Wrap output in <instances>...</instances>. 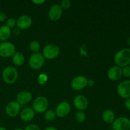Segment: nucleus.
<instances>
[{
    "instance_id": "obj_8",
    "label": "nucleus",
    "mask_w": 130,
    "mask_h": 130,
    "mask_svg": "<svg viewBox=\"0 0 130 130\" xmlns=\"http://www.w3.org/2000/svg\"><path fill=\"white\" fill-rule=\"evenodd\" d=\"M112 124L114 130L130 129V120L126 117H120L117 118Z\"/></svg>"
},
{
    "instance_id": "obj_35",
    "label": "nucleus",
    "mask_w": 130,
    "mask_h": 130,
    "mask_svg": "<svg viewBox=\"0 0 130 130\" xmlns=\"http://www.w3.org/2000/svg\"><path fill=\"white\" fill-rule=\"evenodd\" d=\"M126 43H127V44H128V46H130V37H129V38L127 39Z\"/></svg>"
},
{
    "instance_id": "obj_11",
    "label": "nucleus",
    "mask_w": 130,
    "mask_h": 130,
    "mask_svg": "<svg viewBox=\"0 0 130 130\" xmlns=\"http://www.w3.org/2000/svg\"><path fill=\"white\" fill-rule=\"evenodd\" d=\"M20 105L17 102H10L6 105L5 107V112L6 114L10 118H15L18 114L20 110Z\"/></svg>"
},
{
    "instance_id": "obj_28",
    "label": "nucleus",
    "mask_w": 130,
    "mask_h": 130,
    "mask_svg": "<svg viewBox=\"0 0 130 130\" xmlns=\"http://www.w3.org/2000/svg\"><path fill=\"white\" fill-rule=\"evenodd\" d=\"M24 130H41L38 125L34 124H30L27 126Z\"/></svg>"
},
{
    "instance_id": "obj_3",
    "label": "nucleus",
    "mask_w": 130,
    "mask_h": 130,
    "mask_svg": "<svg viewBox=\"0 0 130 130\" xmlns=\"http://www.w3.org/2000/svg\"><path fill=\"white\" fill-rule=\"evenodd\" d=\"M15 53V46L9 41H4L0 43V57L8 58L13 55Z\"/></svg>"
},
{
    "instance_id": "obj_26",
    "label": "nucleus",
    "mask_w": 130,
    "mask_h": 130,
    "mask_svg": "<svg viewBox=\"0 0 130 130\" xmlns=\"http://www.w3.org/2000/svg\"><path fill=\"white\" fill-rule=\"evenodd\" d=\"M122 74L125 77H130V66H128L123 67L122 69Z\"/></svg>"
},
{
    "instance_id": "obj_14",
    "label": "nucleus",
    "mask_w": 130,
    "mask_h": 130,
    "mask_svg": "<svg viewBox=\"0 0 130 130\" xmlns=\"http://www.w3.org/2000/svg\"><path fill=\"white\" fill-rule=\"evenodd\" d=\"M32 19L27 15H22L16 20V25L19 29H28L32 25Z\"/></svg>"
},
{
    "instance_id": "obj_10",
    "label": "nucleus",
    "mask_w": 130,
    "mask_h": 130,
    "mask_svg": "<svg viewBox=\"0 0 130 130\" xmlns=\"http://www.w3.org/2000/svg\"><path fill=\"white\" fill-rule=\"evenodd\" d=\"M71 105L67 102H62L56 107L55 114L58 117L60 118H65L71 112Z\"/></svg>"
},
{
    "instance_id": "obj_17",
    "label": "nucleus",
    "mask_w": 130,
    "mask_h": 130,
    "mask_svg": "<svg viewBox=\"0 0 130 130\" xmlns=\"http://www.w3.org/2000/svg\"><path fill=\"white\" fill-rule=\"evenodd\" d=\"M20 116L23 121H30L31 120H32L33 118L35 116V111L32 108H25L22 110Z\"/></svg>"
},
{
    "instance_id": "obj_6",
    "label": "nucleus",
    "mask_w": 130,
    "mask_h": 130,
    "mask_svg": "<svg viewBox=\"0 0 130 130\" xmlns=\"http://www.w3.org/2000/svg\"><path fill=\"white\" fill-rule=\"evenodd\" d=\"M44 64V58L39 53H33L29 59V65L33 69H39Z\"/></svg>"
},
{
    "instance_id": "obj_19",
    "label": "nucleus",
    "mask_w": 130,
    "mask_h": 130,
    "mask_svg": "<svg viewBox=\"0 0 130 130\" xmlns=\"http://www.w3.org/2000/svg\"><path fill=\"white\" fill-rule=\"evenodd\" d=\"M11 34V30L10 28L6 25H2L0 27V40L6 41Z\"/></svg>"
},
{
    "instance_id": "obj_1",
    "label": "nucleus",
    "mask_w": 130,
    "mask_h": 130,
    "mask_svg": "<svg viewBox=\"0 0 130 130\" xmlns=\"http://www.w3.org/2000/svg\"><path fill=\"white\" fill-rule=\"evenodd\" d=\"M114 61L117 66L124 67L130 64V48H123L115 54Z\"/></svg>"
},
{
    "instance_id": "obj_36",
    "label": "nucleus",
    "mask_w": 130,
    "mask_h": 130,
    "mask_svg": "<svg viewBox=\"0 0 130 130\" xmlns=\"http://www.w3.org/2000/svg\"><path fill=\"white\" fill-rule=\"evenodd\" d=\"M0 130H7V129H6L5 128H4V127L0 126Z\"/></svg>"
},
{
    "instance_id": "obj_15",
    "label": "nucleus",
    "mask_w": 130,
    "mask_h": 130,
    "mask_svg": "<svg viewBox=\"0 0 130 130\" xmlns=\"http://www.w3.org/2000/svg\"><path fill=\"white\" fill-rule=\"evenodd\" d=\"M123 76L121 67L118 66H112L107 72V77L110 81H116L121 79Z\"/></svg>"
},
{
    "instance_id": "obj_21",
    "label": "nucleus",
    "mask_w": 130,
    "mask_h": 130,
    "mask_svg": "<svg viewBox=\"0 0 130 130\" xmlns=\"http://www.w3.org/2000/svg\"><path fill=\"white\" fill-rule=\"evenodd\" d=\"M29 48L32 52H34V53H38L41 48V45L37 41H32L29 44Z\"/></svg>"
},
{
    "instance_id": "obj_24",
    "label": "nucleus",
    "mask_w": 130,
    "mask_h": 130,
    "mask_svg": "<svg viewBox=\"0 0 130 130\" xmlns=\"http://www.w3.org/2000/svg\"><path fill=\"white\" fill-rule=\"evenodd\" d=\"M48 81V76L46 74H41L39 76L38 78V83L39 85H44Z\"/></svg>"
},
{
    "instance_id": "obj_4",
    "label": "nucleus",
    "mask_w": 130,
    "mask_h": 130,
    "mask_svg": "<svg viewBox=\"0 0 130 130\" xmlns=\"http://www.w3.org/2000/svg\"><path fill=\"white\" fill-rule=\"evenodd\" d=\"M60 54V49L57 46L53 44L46 45L43 50V56L46 59L52 60L57 58Z\"/></svg>"
},
{
    "instance_id": "obj_13",
    "label": "nucleus",
    "mask_w": 130,
    "mask_h": 130,
    "mask_svg": "<svg viewBox=\"0 0 130 130\" xmlns=\"http://www.w3.org/2000/svg\"><path fill=\"white\" fill-rule=\"evenodd\" d=\"M62 15V8L60 5L55 4L50 7L48 12V17L52 21H57Z\"/></svg>"
},
{
    "instance_id": "obj_37",
    "label": "nucleus",
    "mask_w": 130,
    "mask_h": 130,
    "mask_svg": "<svg viewBox=\"0 0 130 130\" xmlns=\"http://www.w3.org/2000/svg\"><path fill=\"white\" fill-rule=\"evenodd\" d=\"M13 130H23V129H21V128H16V129H15Z\"/></svg>"
},
{
    "instance_id": "obj_33",
    "label": "nucleus",
    "mask_w": 130,
    "mask_h": 130,
    "mask_svg": "<svg viewBox=\"0 0 130 130\" xmlns=\"http://www.w3.org/2000/svg\"><path fill=\"white\" fill-rule=\"evenodd\" d=\"M44 2H45V1H32V3H34V4H36V5H40V4L43 3Z\"/></svg>"
},
{
    "instance_id": "obj_12",
    "label": "nucleus",
    "mask_w": 130,
    "mask_h": 130,
    "mask_svg": "<svg viewBox=\"0 0 130 130\" xmlns=\"http://www.w3.org/2000/svg\"><path fill=\"white\" fill-rule=\"evenodd\" d=\"M74 105L76 109L79 111H83L86 109L88 105V100L87 98L83 95H78L74 99Z\"/></svg>"
},
{
    "instance_id": "obj_34",
    "label": "nucleus",
    "mask_w": 130,
    "mask_h": 130,
    "mask_svg": "<svg viewBox=\"0 0 130 130\" xmlns=\"http://www.w3.org/2000/svg\"><path fill=\"white\" fill-rule=\"evenodd\" d=\"M44 130H58V129H56V128H54V127H48V128H45Z\"/></svg>"
},
{
    "instance_id": "obj_20",
    "label": "nucleus",
    "mask_w": 130,
    "mask_h": 130,
    "mask_svg": "<svg viewBox=\"0 0 130 130\" xmlns=\"http://www.w3.org/2000/svg\"><path fill=\"white\" fill-rule=\"evenodd\" d=\"M13 63L17 66H22L25 62V57L21 52H15L12 56Z\"/></svg>"
},
{
    "instance_id": "obj_23",
    "label": "nucleus",
    "mask_w": 130,
    "mask_h": 130,
    "mask_svg": "<svg viewBox=\"0 0 130 130\" xmlns=\"http://www.w3.org/2000/svg\"><path fill=\"white\" fill-rule=\"evenodd\" d=\"M75 119L78 123H83L86 119V114L83 111L77 112L75 116Z\"/></svg>"
},
{
    "instance_id": "obj_25",
    "label": "nucleus",
    "mask_w": 130,
    "mask_h": 130,
    "mask_svg": "<svg viewBox=\"0 0 130 130\" xmlns=\"http://www.w3.org/2000/svg\"><path fill=\"white\" fill-rule=\"evenodd\" d=\"M71 5V2L69 0H63L60 3V6L62 8V10H63V9H64V10H67L68 8H69Z\"/></svg>"
},
{
    "instance_id": "obj_27",
    "label": "nucleus",
    "mask_w": 130,
    "mask_h": 130,
    "mask_svg": "<svg viewBox=\"0 0 130 130\" xmlns=\"http://www.w3.org/2000/svg\"><path fill=\"white\" fill-rule=\"evenodd\" d=\"M6 26L9 28H13L16 25V20L13 18H10L6 20Z\"/></svg>"
},
{
    "instance_id": "obj_30",
    "label": "nucleus",
    "mask_w": 130,
    "mask_h": 130,
    "mask_svg": "<svg viewBox=\"0 0 130 130\" xmlns=\"http://www.w3.org/2000/svg\"><path fill=\"white\" fill-rule=\"evenodd\" d=\"M6 14L4 13L1 12L0 13V22H3L6 20Z\"/></svg>"
},
{
    "instance_id": "obj_7",
    "label": "nucleus",
    "mask_w": 130,
    "mask_h": 130,
    "mask_svg": "<svg viewBox=\"0 0 130 130\" xmlns=\"http://www.w3.org/2000/svg\"><path fill=\"white\" fill-rule=\"evenodd\" d=\"M118 95L124 99L130 98V80H126L121 82L117 86Z\"/></svg>"
},
{
    "instance_id": "obj_32",
    "label": "nucleus",
    "mask_w": 130,
    "mask_h": 130,
    "mask_svg": "<svg viewBox=\"0 0 130 130\" xmlns=\"http://www.w3.org/2000/svg\"><path fill=\"white\" fill-rule=\"evenodd\" d=\"M94 84H95V83H94L93 80L90 79V80H88V85L89 86H90V87H91V86H93Z\"/></svg>"
},
{
    "instance_id": "obj_5",
    "label": "nucleus",
    "mask_w": 130,
    "mask_h": 130,
    "mask_svg": "<svg viewBox=\"0 0 130 130\" xmlns=\"http://www.w3.org/2000/svg\"><path fill=\"white\" fill-rule=\"evenodd\" d=\"M48 100L44 96H38L34 100L33 102V110L38 113H43L48 109Z\"/></svg>"
},
{
    "instance_id": "obj_38",
    "label": "nucleus",
    "mask_w": 130,
    "mask_h": 130,
    "mask_svg": "<svg viewBox=\"0 0 130 130\" xmlns=\"http://www.w3.org/2000/svg\"><path fill=\"white\" fill-rule=\"evenodd\" d=\"M129 130H130V129H129Z\"/></svg>"
},
{
    "instance_id": "obj_31",
    "label": "nucleus",
    "mask_w": 130,
    "mask_h": 130,
    "mask_svg": "<svg viewBox=\"0 0 130 130\" xmlns=\"http://www.w3.org/2000/svg\"><path fill=\"white\" fill-rule=\"evenodd\" d=\"M20 33V29H19V28H15L13 30V34L15 36H18Z\"/></svg>"
},
{
    "instance_id": "obj_9",
    "label": "nucleus",
    "mask_w": 130,
    "mask_h": 130,
    "mask_svg": "<svg viewBox=\"0 0 130 130\" xmlns=\"http://www.w3.org/2000/svg\"><path fill=\"white\" fill-rule=\"evenodd\" d=\"M88 80L85 76H76L71 81V87L76 91H79L88 86Z\"/></svg>"
},
{
    "instance_id": "obj_22",
    "label": "nucleus",
    "mask_w": 130,
    "mask_h": 130,
    "mask_svg": "<svg viewBox=\"0 0 130 130\" xmlns=\"http://www.w3.org/2000/svg\"><path fill=\"white\" fill-rule=\"evenodd\" d=\"M56 117L55 112L52 110H46L44 113V118L48 121H52L55 119Z\"/></svg>"
},
{
    "instance_id": "obj_29",
    "label": "nucleus",
    "mask_w": 130,
    "mask_h": 130,
    "mask_svg": "<svg viewBox=\"0 0 130 130\" xmlns=\"http://www.w3.org/2000/svg\"><path fill=\"white\" fill-rule=\"evenodd\" d=\"M124 107H125L127 110L130 111V98L126 99L125 102H124Z\"/></svg>"
},
{
    "instance_id": "obj_18",
    "label": "nucleus",
    "mask_w": 130,
    "mask_h": 130,
    "mask_svg": "<svg viewBox=\"0 0 130 130\" xmlns=\"http://www.w3.org/2000/svg\"><path fill=\"white\" fill-rule=\"evenodd\" d=\"M102 119L107 124H112L115 120V114L114 112L110 109L104 110L102 113Z\"/></svg>"
},
{
    "instance_id": "obj_2",
    "label": "nucleus",
    "mask_w": 130,
    "mask_h": 130,
    "mask_svg": "<svg viewBox=\"0 0 130 130\" xmlns=\"http://www.w3.org/2000/svg\"><path fill=\"white\" fill-rule=\"evenodd\" d=\"M2 77L5 83L8 85L13 84L18 78L17 70L11 66L5 67L2 72Z\"/></svg>"
},
{
    "instance_id": "obj_16",
    "label": "nucleus",
    "mask_w": 130,
    "mask_h": 130,
    "mask_svg": "<svg viewBox=\"0 0 130 130\" xmlns=\"http://www.w3.org/2000/svg\"><path fill=\"white\" fill-rule=\"evenodd\" d=\"M32 99V95L29 91H21L17 95V102L21 105H25Z\"/></svg>"
}]
</instances>
